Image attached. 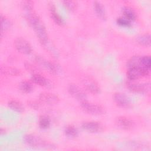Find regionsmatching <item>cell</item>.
I'll return each mask as SVG.
<instances>
[{
	"label": "cell",
	"mask_w": 151,
	"mask_h": 151,
	"mask_svg": "<svg viewBox=\"0 0 151 151\" xmlns=\"http://www.w3.org/2000/svg\"><path fill=\"white\" fill-rule=\"evenodd\" d=\"M24 16L29 24L34 29L39 41L42 45L47 44L48 40V33L39 16L32 10L25 11Z\"/></svg>",
	"instance_id": "cell-1"
},
{
	"label": "cell",
	"mask_w": 151,
	"mask_h": 151,
	"mask_svg": "<svg viewBox=\"0 0 151 151\" xmlns=\"http://www.w3.org/2000/svg\"><path fill=\"white\" fill-rule=\"evenodd\" d=\"M25 142L34 147H49L52 145L40 137L32 134H27L24 137Z\"/></svg>",
	"instance_id": "cell-2"
},
{
	"label": "cell",
	"mask_w": 151,
	"mask_h": 151,
	"mask_svg": "<svg viewBox=\"0 0 151 151\" xmlns=\"http://www.w3.org/2000/svg\"><path fill=\"white\" fill-rule=\"evenodd\" d=\"M81 107L86 112L93 115H101L105 113V109L102 106L90 103L87 100L81 102Z\"/></svg>",
	"instance_id": "cell-3"
},
{
	"label": "cell",
	"mask_w": 151,
	"mask_h": 151,
	"mask_svg": "<svg viewBox=\"0 0 151 151\" xmlns=\"http://www.w3.org/2000/svg\"><path fill=\"white\" fill-rule=\"evenodd\" d=\"M14 45L16 49L24 54H29L32 51L30 44L24 38L19 37L15 40Z\"/></svg>",
	"instance_id": "cell-4"
},
{
	"label": "cell",
	"mask_w": 151,
	"mask_h": 151,
	"mask_svg": "<svg viewBox=\"0 0 151 151\" xmlns=\"http://www.w3.org/2000/svg\"><path fill=\"white\" fill-rule=\"evenodd\" d=\"M150 70L143 68H128L127 76L129 80L134 81L140 77L147 76Z\"/></svg>",
	"instance_id": "cell-5"
},
{
	"label": "cell",
	"mask_w": 151,
	"mask_h": 151,
	"mask_svg": "<svg viewBox=\"0 0 151 151\" xmlns=\"http://www.w3.org/2000/svg\"><path fill=\"white\" fill-rule=\"evenodd\" d=\"M68 91L70 95L76 100L83 102L87 100L86 93L77 86L71 84L68 87Z\"/></svg>",
	"instance_id": "cell-6"
},
{
	"label": "cell",
	"mask_w": 151,
	"mask_h": 151,
	"mask_svg": "<svg viewBox=\"0 0 151 151\" xmlns=\"http://www.w3.org/2000/svg\"><path fill=\"white\" fill-rule=\"evenodd\" d=\"M82 128L90 133H99L103 130V125L97 122H85L81 124Z\"/></svg>",
	"instance_id": "cell-7"
},
{
	"label": "cell",
	"mask_w": 151,
	"mask_h": 151,
	"mask_svg": "<svg viewBox=\"0 0 151 151\" xmlns=\"http://www.w3.org/2000/svg\"><path fill=\"white\" fill-rule=\"evenodd\" d=\"M113 99L116 104L121 107L127 108L130 106V100L129 98L123 93H114L113 96Z\"/></svg>",
	"instance_id": "cell-8"
},
{
	"label": "cell",
	"mask_w": 151,
	"mask_h": 151,
	"mask_svg": "<svg viewBox=\"0 0 151 151\" xmlns=\"http://www.w3.org/2000/svg\"><path fill=\"white\" fill-rule=\"evenodd\" d=\"M127 85L130 90L136 93H147L149 91L150 89V83L140 84L133 82H128Z\"/></svg>",
	"instance_id": "cell-9"
},
{
	"label": "cell",
	"mask_w": 151,
	"mask_h": 151,
	"mask_svg": "<svg viewBox=\"0 0 151 151\" xmlns=\"http://www.w3.org/2000/svg\"><path fill=\"white\" fill-rule=\"evenodd\" d=\"M39 99L41 102L50 104L57 103L59 101V97L58 96L47 92L41 93L39 96Z\"/></svg>",
	"instance_id": "cell-10"
},
{
	"label": "cell",
	"mask_w": 151,
	"mask_h": 151,
	"mask_svg": "<svg viewBox=\"0 0 151 151\" xmlns=\"http://www.w3.org/2000/svg\"><path fill=\"white\" fill-rule=\"evenodd\" d=\"M35 61L38 64H39L42 67L44 68L48 71L51 73H56V68L50 62L46 60L44 58L40 57V56H36L35 57Z\"/></svg>",
	"instance_id": "cell-11"
},
{
	"label": "cell",
	"mask_w": 151,
	"mask_h": 151,
	"mask_svg": "<svg viewBox=\"0 0 151 151\" xmlns=\"http://www.w3.org/2000/svg\"><path fill=\"white\" fill-rule=\"evenodd\" d=\"M116 124L119 127L125 130L131 129L134 126L133 122L131 119L124 116L117 117L116 119Z\"/></svg>",
	"instance_id": "cell-12"
},
{
	"label": "cell",
	"mask_w": 151,
	"mask_h": 151,
	"mask_svg": "<svg viewBox=\"0 0 151 151\" xmlns=\"http://www.w3.org/2000/svg\"><path fill=\"white\" fill-rule=\"evenodd\" d=\"M48 7H49L51 17L53 19V21L58 25H61L64 24V19L62 18V17L59 15V14L56 11V8L54 4L52 2H50L48 3Z\"/></svg>",
	"instance_id": "cell-13"
},
{
	"label": "cell",
	"mask_w": 151,
	"mask_h": 151,
	"mask_svg": "<svg viewBox=\"0 0 151 151\" xmlns=\"http://www.w3.org/2000/svg\"><path fill=\"white\" fill-rule=\"evenodd\" d=\"M84 87L90 93L96 94L100 92V87L98 84L94 80L88 79L84 81Z\"/></svg>",
	"instance_id": "cell-14"
},
{
	"label": "cell",
	"mask_w": 151,
	"mask_h": 151,
	"mask_svg": "<svg viewBox=\"0 0 151 151\" xmlns=\"http://www.w3.org/2000/svg\"><path fill=\"white\" fill-rule=\"evenodd\" d=\"M31 80L34 83L41 86L48 87L50 86L49 81L39 74H33L31 76Z\"/></svg>",
	"instance_id": "cell-15"
},
{
	"label": "cell",
	"mask_w": 151,
	"mask_h": 151,
	"mask_svg": "<svg viewBox=\"0 0 151 151\" xmlns=\"http://www.w3.org/2000/svg\"><path fill=\"white\" fill-rule=\"evenodd\" d=\"M94 9L97 15L103 20L106 19V14L104 8L100 2L95 1L94 2Z\"/></svg>",
	"instance_id": "cell-16"
},
{
	"label": "cell",
	"mask_w": 151,
	"mask_h": 151,
	"mask_svg": "<svg viewBox=\"0 0 151 151\" xmlns=\"http://www.w3.org/2000/svg\"><path fill=\"white\" fill-rule=\"evenodd\" d=\"M141 58H142V56H139V55H135V56H133L132 58H130L128 60L127 63V66L128 68H143L142 67Z\"/></svg>",
	"instance_id": "cell-17"
},
{
	"label": "cell",
	"mask_w": 151,
	"mask_h": 151,
	"mask_svg": "<svg viewBox=\"0 0 151 151\" xmlns=\"http://www.w3.org/2000/svg\"><path fill=\"white\" fill-rule=\"evenodd\" d=\"M8 105L9 106V107L18 113H22L24 111V107L22 105V104L16 100H10L8 103Z\"/></svg>",
	"instance_id": "cell-18"
},
{
	"label": "cell",
	"mask_w": 151,
	"mask_h": 151,
	"mask_svg": "<svg viewBox=\"0 0 151 151\" xmlns=\"http://www.w3.org/2000/svg\"><path fill=\"white\" fill-rule=\"evenodd\" d=\"M122 12L124 17L130 21H134L136 18V12L129 6H124L122 9Z\"/></svg>",
	"instance_id": "cell-19"
},
{
	"label": "cell",
	"mask_w": 151,
	"mask_h": 151,
	"mask_svg": "<svg viewBox=\"0 0 151 151\" xmlns=\"http://www.w3.org/2000/svg\"><path fill=\"white\" fill-rule=\"evenodd\" d=\"M136 41L138 44L143 46H150V35L149 34H145L138 36L136 38Z\"/></svg>",
	"instance_id": "cell-20"
},
{
	"label": "cell",
	"mask_w": 151,
	"mask_h": 151,
	"mask_svg": "<svg viewBox=\"0 0 151 151\" xmlns=\"http://www.w3.org/2000/svg\"><path fill=\"white\" fill-rule=\"evenodd\" d=\"M19 88L23 93H29L33 90V86L29 81H22L19 84Z\"/></svg>",
	"instance_id": "cell-21"
},
{
	"label": "cell",
	"mask_w": 151,
	"mask_h": 151,
	"mask_svg": "<svg viewBox=\"0 0 151 151\" xmlns=\"http://www.w3.org/2000/svg\"><path fill=\"white\" fill-rule=\"evenodd\" d=\"M1 35L3 32L8 30L12 26L11 21L3 15H1Z\"/></svg>",
	"instance_id": "cell-22"
},
{
	"label": "cell",
	"mask_w": 151,
	"mask_h": 151,
	"mask_svg": "<svg viewBox=\"0 0 151 151\" xmlns=\"http://www.w3.org/2000/svg\"><path fill=\"white\" fill-rule=\"evenodd\" d=\"M50 119L46 116H41L39 118L38 124L41 129H48L50 126Z\"/></svg>",
	"instance_id": "cell-23"
},
{
	"label": "cell",
	"mask_w": 151,
	"mask_h": 151,
	"mask_svg": "<svg viewBox=\"0 0 151 151\" xmlns=\"http://www.w3.org/2000/svg\"><path fill=\"white\" fill-rule=\"evenodd\" d=\"M64 132L66 136L69 137H75L78 134L77 129L73 125H68L65 127Z\"/></svg>",
	"instance_id": "cell-24"
},
{
	"label": "cell",
	"mask_w": 151,
	"mask_h": 151,
	"mask_svg": "<svg viewBox=\"0 0 151 151\" xmlns=\"http://www.w3.org/2000/svg\"><path fill=\"white\" fill-rule=\"evenodd\" d=\"M1 72L4 74H8L11 76H17L19 74V70L15 68L9 67H3L2 66L1 68Z\"/></svg>",
	"instance_id": "cell-25"
},
{
	"label": "cell",
	"mask_w": 151,
	"mask_h": 151,
	"mask_svg": "<svg viewBox=\"0 0 151 151\" xmlns=\"http://www.w3.org/2000/svg\"><path fill=\"white\" fill-rule=\"evenodd\" d=\"M63 4L65 8L70 11L76 10L77 6V2L74 1H63Z\"/></svg>",
	"instance_id": "cell-26"
},
{
	"label": "cell",
	"mask_w": 151,
	"mask_h": 151,
	"mask_svg": "<svg viewBox=\"0 0 151 151\" xmlns=\"http://www.w3.org/2000/svg\"><path fill=\"white\" fill-rule=\"evenodd\" d=\"M150 57L149 55L142 56L141 58V63L142 67L143 68L150 70Z\"/></svg>",
	"instance_id": "cell-27"
},
{
	"label": "cell",
	"mask_w": 151,
	"mask_h": 151,
	"mask_svg": "<svg viewBox=\"0 0 151 151\" xmlns=\"http://www.w3.org/2000/svg\"><path fill=\"white\" fill-rule=\"evenodd\" d=\"M117 24L122 27H129L131 25V22L125 17H119L116 20Z\"/></svg>",
	"instance_id": "cell-28"
},
{
	"label": "cell",
	"mask_w": 151,
	"mask_h": 151,
	"mask_svg": "<svg viewBox=\"0 0 151 151\" xmlns=\"http://www.w3.org/2000/svg\"><path fill=\"white\" fill-rule=\"evenodd\" d=\"M21 6L24 11H31L33 9V2L30 1H23L21 4Z\"/></svg>",
	"instance_id": "cell-29"
},
{
	"label": "cell",
	"mask_w": 151,
	"mask_h": 151,
	"mask_svg": "<svg viewBox=\"0 0 151 151\" xmlns=\"http://www.w3.org/2000/svg\"><path fill=\"white\" fill-rule=\"evenodd\" d=\"M29 104H30V106H31L32 107L35 108V109H36V108H37V107H39V104H38L37 103H36L35 101H31Z\"/></svg>",
	"instance_id": "cell-30"
}]
</instances>
